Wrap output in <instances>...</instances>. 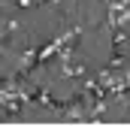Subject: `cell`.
Wrapping results in <instances>:
<instances>
[{
  "instance_id": "6da1fadb",
  "label": "cell",
  "mask_w": 130,
  "mask_h": 127,
  "mask_svg": "<svg viewBox=\"0 0 130 127\" xmlns=\"http://www.w3.org/2000/svg\"><path fill=\"white\" fill-rule=\"evenodd\" d=\"M18 6H21V9H30V6H33V0H18Z\"/></svg>"
}]
</instances>
